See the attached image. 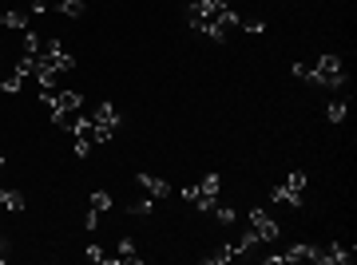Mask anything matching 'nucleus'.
I'll use <instances>...</instances> for the list:
<instances>
[{
    "instance_id": "nucleus-14",
    "label": "nucleus",
    "mask_w": 357,
    "mask_h": 265,
    "mask_svg": "<svg viewBox=\"0 0 357 265\" xmlns=\"http://www.w3.org/2000/svg\"><path fill=\"white\" fill-rule=\"evenodd\" d=\"M345 115H349V99H345V95H337V99L330 103V111H326V119H330V123H342Z\"/></svg>"
},
{
    "instance_id": "nucleus-12",
    "label": "nucleus",
    "mask_w": 357,
    "mask_h": 265,
    "mask_svg": "<svg viewBox=\"0 0 357 265\" xmlns=\"http://www.w3.org/2000/svg\"><path fill=\"white\" fill-rule=\"evenodd\" d=\"M115 257H119V265H139L143 262V253L135 250V241L131 238H119V253H115Z\"/></svg>"
},
{
    "instance_id": "nucleus-17",
    "label": "nucleus",
    "mask_w": 357,
    "mask_h": 265,
    "mask_svg": "<svg viewBox=\"0 0 357 265\" xmlns=\"http://www.w3.org/2000/svg\"><path fill=\"white\" fill-rule=\"evenodd\" d=\"M151 210H155V198H151V194H147V198H139V202H131V206H128V214H139V218H147Z\"/></svg>"
},
{
    "instance_id": "nucleus-9",
    "label": "nucleus",
    "mask_w": 357,
    "mask_h": 265,
    "mask_svg": "<svg viewBox=\"0 0 357 265\" xmlns=\"http://www.w3.org/2000/svg\"><path fill=\"white\" fill-rule=\"evenodd\" d=\"M354 262V250H345V246H326L318 250V265H349Z\"/></svg>"
},
{
    "instance_id": "nucleus-1",
    "label": "nucleus",
    "mask_w": 357,
    "mask_h": 265,
    "mask_svg": "<svg viewBox=\"0 0 357 265\" xmlns=\"http://www.w3.org/2000/svg\"><path fill=\"white\" fill-rule=\"evenodd\" d=\"M187 20H191L195 32H203L206 40L222 44L227 40V28H238L243 16L230 8V0H195L191 8H187Z\"/></svg>"
},
{
    "instance_id": "nucleus-5",
    "label": "nucleus",
    "mask_w": 357,
    "mask_h": 265,
    "mask_svg": "<svg viewBox=\"0 0 357 265\" xmlns=\"http://www.w3.org/2000/svg\"><path fill=\"white\" fill-rule=\"evenodd\" d=\"M302 186H306V175L302 170H294L282 186L270 190V202H290V206H302Z\"/></svg>"
},
{
    "instance_id": "nucleus-23",
    "label": "nucleus",
    "mask_w": 357,
    "mask_h": 265,
    "mask_svg": "<svg viewBox=\"0 0 357 265\" xmlns=\"http://www.w3.org/2000/svg\"><path fill=\"white\" fill-rule=\"evenodd\" d=\"M84 226H88V230H96V226H100V210H88V218H84Z\"/></svg>"
},
{
    "instance_id": "nucleus-13",
    "label": "nucleus",
    "mask_w": 357,
    "mask_h": 265,
    "mask_svg": "<svg viewBox=\"0 0 357 265\" xmlns=\"http://www.w3.org/2000/svg\"><path fill=\"white\" fill-rule=\"evenodd\" d=\"M0 206L13 210V214H20V210H24V194H20V190H4L0 186Z\"/></svg>"
},
{
    "instance_id": "nucleus-16",
    "label": "nucleus",
    "mask_w": 357,
    "mask_h": 265,
    "mask_svg": "<svg viewBox=\"0 0 357 265\" xmlns=\"http://www.w3.org/2000/svg\"><path fill=\"white\" fill-rule=\"evenodd\" d=\"M56 8H60V16H72V20H79V16H84V0H60Z\"/></svg>"
},
{
    "instance_id": "nucleus-10",
    "label": "nucleus",
    "mask_w": 357,
    "mask_h": 265,
    "mask_svg": "<svg viewBox=\"0 0 357 265\" xmlns=\"http://www.w3.org/2000/svg\"><path fill=\"white\" fill-rule=\"evenodd\" d=\"M32 24V16L24 8H8V13H0V28H13V32H28Z\"/></svg>"
},
{
    "instance_id": "nucleus-8",
    "label": "nucleus",
    "mask_w": 357,
    "mask_h": 265,
    "mask_svg": "<svg viewBox=\"0 0 357 265\" xmlns=\"http://www.w3.org/2000/svg\"><path fill=\"white\" fill-rule=\"evenodd\" d=\"M20 88H24L20 67H16V63H4V67H0V91H4V95H16Z\"/></svg>"
},
{
    "instance_id": "nucleus-22",
    "label": "nucleus",
    "mask_w": 357,
    "mask_h": 265,
    "mask_svg": "<svg viewBox=\"0 0 357 265\" xmlns=\"http://www.w3.org/2000/svg\"><path fill=\"white\" fill-rule=\"evenodd\" d=\"M84 253H88V262H103V265H107V253H103L100 246H88Z\"/></svg>"
},
{
    "instance_id": "nucleus-21",
    "label": "nucleus",
    "mask_w": 357,
    "mask_h": 265,
    "mask_svg": "<svg viewBox=\"0 0 357 265\" xmlns=\"http://www.w3.org/2000/svg\"><path fill=\"white\" fill-rule=\"evenodd\" d=\"M40 51V36L36 32H24V56H36Z\"/></svg>"
},
{
    "instance_id": "nucleus-2",
    "label": "nucleus",
    "mask_w": 357,
    "mask_h": 265,
    "mask_svg": "<svg viewBox=\"0 0 357 265\" xmlns=\"http://www.w3.org/2000/svg\"><path fill=\"white\" fill-rule=\"evenodd\" d=\"M306 83H314V88H326V91H342L345 88V67L337 56H318V67H306Z\"/></svg>"
},
{
    "instance_id": "nucleus-19",
    "label": "nucleus",
    "mask_w": 357,
    "mask_h": 265,
    "mask_svg": "<svg viewBox=\"0 0 357 265\" xmlns=\"http://www.w3.org/2000/svg\"><path fill=\"white\" fill-rule=\"evenodd\" d=\"M234 257V246H222V250H215V253H206L203 262H211V265H218V262H230Z\"/></svg>"
},
{
    "instance_id": "nucleus-4",
    "label": "nucleus",
    "mask_w": 357,
    "mask_h": 265,
    "mask_svg": "<svg viewBox=\"0 0 357 265\" xmlns=\"http://www.w3.org/2000/svg\"><path fill=\"white\" fill-rule=\"evenodd\" d=\"M119 123H123V115H119L115 103H96V115H91V143H112Z\"/></svg>"
},
{
    "instance_id": "nucleus-7",
    "label": "nucleus",
    "mask_w": 357,
    "mask_h": 265,
    "mask_svg": "<svg viewBox=\"0 0 357 265\" xmlns=\"http://www.w3.org/2000/svg\"><path fill=\"white\" fill-rule=\"evenodd\" d=\"M135 182H139V186L147 190L151 198H159V202H163L167 194H171V186H167V178H159V175H147V170H139V175H135Z\"/></svg>"
},
{
    "instance_id": "nucleus-11",
    "label": "nucleus",
    "mask_w": 357,
    "mask_h": 265,
    "mask_svg": "<svg viewBox=\"0 0 357 265\" xmlns=\"http://www.w3.org/2000/svg\"><path fill=\"white\" fill-rule=\"evenodd\" d=\"M282 262H318V246H306V241H298L290 246L286 253H278Z\"/></svg>"
},
{
    "instance_id": "nucleus-24",
    "label": "nucleus",
    "mask_w": 357,
    "mask_h": 265,
    "mask_svg": "<svg viewBox=\"0 0 357 265\" xmlns=\"http://www.w3.org/2000/svg\"><path fill=\"white\" fill-rule=\"evenodd\" d=\"M0 166H4V159H0Z\"/></svg>"
},
{
    "instance_id": "nucleus-3",
    "label": "nucleus",
    "mask_w": 357,
    "mask_h": 265,
    "mask_svg": "<svg viewBox=\"0 0 357 265\" xmlns=\"http://www.w3.org/2000/svg\"><path fill=\"white\" fill-rule=\"evenodd\" d=\"M218 186H222V178H218V175H206L199 186H187V190H178V194H183V202L195 206L199 214H211V210L218 206Z\"/></svg>"
},
{
    "instance_id": "nucleus-6",
    "label": "nucleus",
    "mask_w": 357,
    "mask_h": 265,
    "mask_svg": "<svg viewBox=\"0 0 357 265\" xmlns=\"http://www.w3.org/2000/svg\"><path fill=\"white\" fill-rule=\"evenodd\" d=\"M250 234H255L258 241H274L278 238V222H274V214L262 210V206H255V210H250Z\"/></svg>"
},
{
    "instance_id": "nucleus-18",
    "label": "nucleus",
    "mask_w": 357,
    "mask_h": 265,
    "mask_svg": "<svg viewBox=\"0 0 357 265\" xmlns=\"http://www.w3.org/2000/svg\"><path fill=\"white\" fill-rule=\"evenodd\" d=\"M72 151H76V159H88V154H91V139H88V135H76V139H72Z\"/></svg>"
},
{
    "instance_id": "nucleus-15",
    "label": "nucleus",
    "mask_w": 357,
    "mask_h": 265,
    "mask_svg": "<svg viewBox=\"0 0 357 265\" xmlns=\"http://www.w3.org/2000/svg\"><path fill=\"white\" fill-rule=\"evenodd\" d=\"M115 206V198L107 194V190H91V210H100V214H107Z\"/></svg>"
},
{
    "instance_id": "nucleus-20",
    "label": "nucleus",
    "mask_w": 357,
    "mask_h": 265,
    "mask_svg": "<svg viewBox=\"0 0 357 265\" xmlns=\"http://www.w3.org/2000/svg\"><path fill=\"white\" fill-rule=\"evenodd\" d=\"M211 214H215V222H222V226H230V222H234V206H215Z\"/></svg>"
}]
</instances>
